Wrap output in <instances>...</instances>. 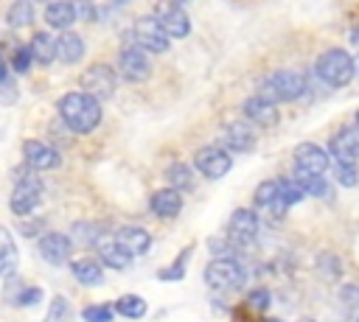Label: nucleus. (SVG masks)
Here are the masks:
<instances>
[{
    "label": "nucleus",
    "mask_w": 359,
    "mask_h": 322,
    "mask_svg": "<svg viewBox=\"0 0 359 322\" xmlns=\"http://www.w3.org/2000/svg\"><path fill=\"white\" fill-rule=\"evenodd\" d=\"M351 36H353V42L359 45V28H353V34H351Z\"/></svg>",
    "instance_id": "nucleus-43"
},
{
    "label": "nucleus",
    "mask_w": 359,
    "mask_h": 322,
    "mask_svg": "<svg viewBox=\"0 0 359 322\" xmlns=\"http://www.w3.org/2000/svg\"><path fill=\"white\" fill-rule=\"evenodd\" d=\"M292 179L306 190V196H317V199H331V185L325 182V174H314V171H306V168H297L294 165V174Z\"/></svg>",
    "instance_id": "nucleus-20"
},
{
    "label": "nucleus",
    "mask_w": 359,
    "mask_h": 322,
    "mask_svg": "<svg viewBox=\"0 0 359 322\" xmlns=\"http://www.w3.org/2000/svg\"><path fill=\"white\" fill-rule=\"evenodd\" d=\"M191 252H194V246H185V249L177 255L174 266H171V269H160V272H157V277H160V280H180V277L185 274V260L191 258Z\"/></svg>",
    "instance_id": "nucleus-35"
},
{
    "label": "nucleus",
    "mask_w": 359,
    "mask_h": 322,
    "mask_svg": "<svg viewBox=\"0 0 359 322\" xmlns=\"http://www.w3.org/2000/svg\"><path fill=\"white\" fill-rule=\"evenodd\" d=\"M70 272H73V277H76L81 286L95 288V286H101V283H104V272H101V266H98L95 260H90V258L73 260V263H70Z\"/></svg>",
    "instance_id": "nucleus-25"
},
{
    "label": "nucleus",
    "mask_w": 359,
    "mask_h": 322,
    "mask_svg": "<svg viewBox=\"0 0 359 322\" xmlns=\"http://www.w3.org/2000/svg\"><path fill=\"white\" fill-rule=\"evenodd\" d=\"M101 260L112 269H126L132 263V255L118 241H107V244H101Z\"/></svg>",
    "instance_id": "nucleus-28"
},
{
    "label": "nucleus",
    "mask_w": 359,
    "mask_h": 322,
    "mask_svg": "<svg viewBox=\"0 0 359 322\" xmlns=\"http://www.w3.org/2000/svg\"><path fill=\"white\" fill-rule=\"evenodd\" d=\"M278 190H280V199L292 207V204H297V202H303L306 199V190L292 179V176H286V179H278Z\"/></svg>",
    "instance_id": "nucleus-33"
},
{
    "label": "nucleus",
    "mask_w": 359,
    "mask_h": 322,
    "mask_svg": "<svg viewBox=\"0 0 359 322\" xmlns=\"http://www.w3.org/2000/svg\"><path fill=\"white\" fill-rule=\"evenodd\" d=\"M247 302H250L252 311H266L269 308V291L266 288H252L247 294Z\"/></svg>",
    "instance_id": "nucleus-40"
},
{
    "label": "nucleus",
    "mask_w": 359,
    "mask_h": 322,
    "mask_svg": "<svg viewBox=\"0 0 359 322\" xmlns=\"http://www.w3.org/2000/svg\"><path fill=\"white\" fill-rule=\"evenodd\" d=\"M247 280V272L233 258H213L205 266V283L210 288H241Z\"/></svg>",
    "instance_id": "nucleus-5"
},
{
    "label": "nucleus",
    "mask_w": 359,
    "mask_h": 322,
    "mask_svg": "<svg viewBox=\"0 0 359 322\" xmlns=\"http://www.w3.org/2000/svg\"><path fill=\"white\" fill-rule=\"evenodd\" d=\"M261 221H258V213L255 210H247V207H238L233 216H230V235L233 241L238 244H250L258 232Z\"/></svg>",
    "instance_id": "nucleus-16"
},
{
    "label": "nucleus",
    "mask_w": 359,
    "mask_h": 322,
    "mask_svg": "<svg viewBox=\"0 0 359 322\" xmlns=\"http://www.w3.org/2000/svg\"><path fill=\"white\" fill-rule=\"evenodd\" d=\"M101 232H104L101 224H93V221H76L73 230H70V241L84 244V246H93V244H98Z\"/></svg>",
    "instance_id": "nucleus-29"
},
{
    "label": "nucleus",
    "mask_w": 359,
    "mask_h": 322,
    "mask_svg": "<svg viewBox=\"0 0 359 322\" xmlns=\"http://www.w3.org/2000/svg\"><path fill=\"white\" fill-rule=\"evenodd\" d=\"M76 6L67 3V0H50L48 8H45V22L56 31H67L73 22H76Z\"/></svg>",
    "instance_id": "nucleus-21"
},
{
    "label": "nucleus",
    "mask_w": 359,
    "mask_h": 322,
    "mask_svg": "<svg viewBox=\"0 0 359 322\" xmlns=\"http://www.w3.org/2000/svg\"><path fill=\"white\" fill-rule=\"evenodd\" d=\"M56 56L62 64H76L84 56V39L73 31H65L62 36H56Z\"/></svg>",
    "instance_id": "nucleus-22"
},
{
    "label": "nucleus",
    "mask_w": 359,
    "mask_h": 322,
    "mask_svg": "<svg viewBox=\"0 0 359 322\" xmlns=\"http://www.w3.org/2000/svg\"><path fill=\"white\" fill-rule=\"evenodd\" d=\"M39 255H42L48 263H53V266L65 263V260L73 255V241H70V235H65V232H45V235H39Z\"/></svg>",
    "instance_id": "nucleus-13"
},
{
    "label": "nucleus",
    "mask_w": 359,
    "mask_h": 322,
    "mask_svg": "<svg viewBox=\"0 0 359 322\" xmlns=\"http://www.w3.org/2000/svg\"><path fill=\"white\" fill-rule=\"evenodd\" d=\"M165 179H168V188H177V190L191 188V182H194L191 165H185V162H174V165H168V168H165Z\"/></svg>",
    "instance_id": "nucleus-30"
},
{
    "label": "nucleus",
    "mask_w": 359,
    "mask_h": 322,
    "mask_svg": "<svg viewBox=\"0 0 359 322\" xmlns=\"http://www.w3.org/2000/svg\"><path fill=\"white\" fill-rule=\"evenodd\" d=\"M334 179L345 188H356V182H359L356 162H334Z\"/></svg>",
    "instance_id": "nucleus-34"
},
{
    "label": "nucleus",
    "mask_w": 359,
    "mask_h": 322,
    "mask_svg": "<svg viewBox=\"0 0 359 322\" xmlns=\"http://www.w3.org/2000/svg\"><path fill=\"white\" fill-rule=\"evenodd\" d=\"M118 70L126 81H146L151 76V64L146 59V50L132 45V48H123L118 53Z\"/></svg>",
    "instance_id": "nucleus-10"
},
{
    "label": "nucleus",
    "mask_w": 359,
    "mask_h": 322,
    "mask_svg": "<svg viewBox=\"0 0 359 322\" xmlns=\"http://www.w3.org/2000/svg\"><path fill=\"white\" fill-rule=\"evenodd\" d=\"M28 50H31L34 62L50 64V62L56 59V39H53L50 34H45V31H36V34L31 36V42H28Z\"/></svg>",
    "instance_id": "nucleus-24"
},
{
    "label": "nucleus",
    "mask_w": 359,
    "mask_h": 322,
    "mask_svg": "<svg viewBox=\"0 0 359 322\" xmlns=\"http://www.w3.org/2000/svg\"><path fill=\"white\" fill-rule=\"evenodd\" d=\"M317 272H320L325 280H334V277L342 272V263H339V258H337V255L323 252V255H317Z\"/></svg>",
    "instance_id": "nucleus-36"
},
{
    "label": "nucleus",
    "mask_w": 359,
    "mask_h": 322,
    "mask_svg": "<svg viewBox=\"0 0 359 322\" xmlns=\"http://www.w3.org/2000/svg\"><path fill=\"white\" fill-rule=\"evenodd\" d=\"M45 3H50V0H45Z\"/></svg>",
    "instance_id": "nucleus-50"
},
{
    "label": "nucleus",
    "mask_w": 359,
    "mask_h": 322,
    "mask_svg": "<svg viewBox=\"0 0 359 322\" xmlns=\"http://www.w3.org/2000/svg\"><path fill=\"white\" fill-rule=\"evenodd\" d=\"M151 213L154 216H160V218H174V216H180V210H182V196H180V190L177 188H160V190H154L151 193Z\"/></svg>",
    "instance_id": "nucleus-17"
},
{
    "label": "nucleus",
    "mask_w": 359,
    "mask_h": 322,
    "mask_svg": "<svg viewBox=\"0 0 359 322\" xmlns=\"http://www.w3.org/2000/svg\"><path fill=\"white\" fill-rule=\"evenodd\" d=\"M317 76L331 87H345L356 76V59L342 48H331L317 56Z\"/></svg>",
    "instance_id": "nucleus-2"
},
{
    "label": "nucleus",
    "mask_w": 359,
    "mask_h": 322,
    "mask_svg": "<svg viewBox=\"0 0 359 322\" xmlns=\"http://www.w3.org/2000/svg\"><path fill=\"white\" fill-rule=\"evenodd\" d=\"M42 322H73V308H70L67 297L56 294V297L50 300V308H48V314H45Z\"/></svg>",
    "instance_id": "nucleus-31"
},
{
    "label": "nucleus",
    "mask_w": 359,
    "mask_h": 322,
    "mask_svg": "<svg viewBox=\"0 0 359 322\" xmlns=\"http://www.w3.org/2000/svg\"><path fill=\"white\" fill-rule=\"evenodd\" d=\"M22 157H25V165L34 168V171H50L59 165V151L42 140H25L22 143Z\"/></svg>",
    "instance_id": "nucleus-12"
},
{
    "label": "nucleus",
    "mask_w": 359,
    "mask_h": 322,
    "mask_svg": "<svg viewBox=\"0 0 359 322\" xmlns=\"http://www.w3.org/2000/svg\"><path fill=\"white\" fill-rule=\"evenodd\" d=\"M42 199V182L39 176L34 174V168H17L14 171V190H11V199H8V207L17 213V216H28Z\"/></svg>",
    "instance_id": "nucleus-3"
},
{
    "label": "nucleus",
    "mask_w": 359,
    "mask_h": 322,
    "mask_svg": "<svg viewBox=\"0 0 359 322\" xmlns=\"http://www.w3.org/2000/svg\"><path fill=\"white\" fill-rule=\"evenodd\" d=\"M356 67H359V62H356Z\"/></svg>",
    "instance_id": "nucleus-49"
},
{
    "label": "nucleus",
    "mask_w": 359,
    "mask_h": 322,
    "mask_svg": "<svg viewBox=\"0 0 359 322\" xmlns=\"http://www.w3.org/2000/svg\"><path fill=\"white\" fill-rule=\"evenodd\" d=\"M56 109H59V118L65 120V126L73 134H90L101 123V101H95L93 95H87L84 90L65 92L59 98Z\"/></svg>",
    "instance_id": "nucleus-1"
},
{
    "label": "nucleus",
    "mask_w": 359,
    "mask_h": 322,
    "mask_svg": "<svg viewBox=\"0 0 359 322\" xmlns=\"http://www.w3.org/2000/svg\"><path fill=\"white\" fill-rule=\"evenodd\" d=\"M112 311H118V314L126 316V319H140V316H146L149 305H146V300L137 297V294H123V297L115 300Z\"/></svg>",
    "instance_id": "nucleus-26"
},
{
    "label": "nucleus",
    "mask_w": 359,
    "mask_h": 322,
    "mask_svg": "<svg viewBox=\"0 0 359 322\" xmlns=\"http://www.w3.org/2000/svg\"><path fill=\"white\" fill-rule=\"evenodd\" d=\"M154 17H157V22L165 28V34L174 36V39H182V36L191 34V20H188V14L180 8V3H174V0H157Z\"/></svg>",
    "instance_id": "nucleus-8"
},
{
    "label": "nucleus",
    "mask_w": 359,
    "mask_h": 322,
    "mask_svg": "<svg viewBox=\"0 0 359 322\" xmlns=\"http://www.w3.org/2000/svg\"><path fill=\"white\" fill-rule=\"evenodd\" d=\"M294 165L314 171V174H325L331 168V154L325 148H320L317 143H300L294 148Z\"/></svg>",
    "instance_id": "nucleus-14"
},
{
    "label": "nucleus",
    "mask_w": 359,
    "mask_h": 322,
    "mask_svg": "<svg viewBox=\"0 0 359 322\" xmlns=\"http://www.w3.org/2000/svg\"><path fill=\"white\" fill-rule=\"evenodd\" d=\"M17 266H20V249L11 238V232L6 227H0V274L11 277V274H17Z\"/></svg>",
    "instance_id": "nucleus-23"
},
{
    "label": "nucleus",
    "mask_w": 359,
    "mask_h": 322,
    "mask_svg": "<svg viewBox=\"0 0 359 322\" xmlns=\"http://www.w3.org/2000/svg\"><path fill=\"white\" fill-rule=\"evenodd\" d=\"M174 3H185V0H174Z\"/></svg>",
    "instance_id": "nucleus-48"
},
{
    "label": "nucleus",
    "mask_w": 359,
    "mask_h": 322,
    "mask_svg": "<svg viewBox=\"0 0 359 322\" xmlns=\"http://www.w3.org/2000/svg\"><path fill=\"white\" fill-rule=\"evenodd\" d=\"M222 143L230 148V151H250L255 146V129L250 123H230L224 126L222 132Z\"/></svg>",
    "instance_id": "nucleus-19"
},
{
    "label": "nucleus",
    "mask_w": 359,
    "mask_h": 322,
    "mask_svg": "<svg viewBox=\"0 0 359 322\" xmlns=\"http://www.w3.org/2000/svg\"><path fill=\"white\" fill-rule=\"evenodd\" d=\"M356 322H359V316H356Z\"/></svg>",
    "instance_id": "nucleus-51"
},
{
    "label": "nucleus",
    "mask_w": 359,
    "mask_h": 322,
    "mask_svg": "<svg viewBox=\"0 0 359 322\" xmlns=\"http://www.w3.org/2000/svg\"><path fill=\"white\" fill-rule=\"evenodd\" d=\"M31 62H34V56H31L28 45H25V48H17V53H14V70H17V73H25V70L31 67Z\"/></svg>",
    "instance_id": "nucleus-41"
},
{
    "label": "nucleus",
    "mask_w": 359,
    "mask_h": 322,
    "mask_svg": "<svg viewBox=\"0 0 359 322\" xmlns=\"http://www.w3.org/2000/svg\"><path fill=\"white\" fill-rule=\"evenodd\" d=\"M115 241H118L132 258L146 255V252L151 249V235H149L143 227H121V230L115 232Z\"/></svg>",
    "instance_id": "nucleus-18"
},
{
    "label": "nucleus",
    "mask_w": 359,
    "mask_h": 322,
    "mask_svg": "<svg viewBox=\"0 0 359 322\" xmlns=\"http://www.w3.org/2000/svg\"><path fill=\"white\" fill-rule=\"evenodd\" d=\"M115 3H129V0H115Z\"/></svg>",
    "instance_id": "nucleus-45"
},
{
    "label": "nucleus",
    "mask_w": 359,
    "mask_h": 322,
    "mask_svg": "<svg viewBox=\"0 0 359 322\" xmlns=\"http://www.w3.org/2000/svg\"><path fill=\"white\" fill-rule=\"evenodd\" d=\"M6 22L8 28H25L34 22V3L31 0H14L6 11Z\"/></svg>",
    "instance_id": "nucleus-27"
},
{
    "label": "nucleus",
    "mask_w": 359,
    "mask_h": 322,
    "mask_svg": "<svg viewBox=\"0 0 359 322\" xmlns=\"http://www.w3.org/2000/svg\"><path fill=\"white\" fill-rule=\"evenodd\" d=\"M328 154L334 157V162H356L359 160V126L339 129L328 143Z\"/></svg>",
    "instance_id": "nucleus-11"
},
{
    "label": "nucleus",
    "mask_w": 359,
    "mask_h": 322,
    "mask_svg": "<svg viewBox=\"0 0 359 322\" xmlns=\"http://www.w3.org/2000/svg\"><path fill=\"white\" fill-rule=\"evenodd\" d=\"M39 300H42V288H39V286H22V291H20V297H17L14 305H20V308H31V305H36Z\"/></svg>",
    "instance_id": "nucleus-39"
},
{
    "label": "nucleus",
    "mask_w": 359,
    "mask_h": 322,
    "mask_svg": "<svg viewBox=\"0 0 359 322\" xmlns=\"http://www.w3.org/2000/svg\"><path fill=\"white\" fill-rule=\"evenodd\" d=\"M300 322H314V319H309V316H306V319H300Z\"/></svg>",
    "instance_id": "nucleus-44"
},
{
    "label": "nucleus",
    "mask_w": 359,
    "mask_h": 322,
    "mask_svg": "<svg viewBox=\"0 0 359 322\" xmlns=\"http://www.w3.org/2000/svg\"><path fill=\"white\" fill-rule=\"evenodd\" d=\"M115 84H118V78L109 64H90L79 78V90H84L95 101H107L115 92Z\"/></svg>",
    "instance_id": "nucleus-7"
},
{
    "label": "nucleus",
    "mask_w": 359,
    "mask_h": 322,
    "mask_svg": "<svg viewBox=\"0 0 359 322\" xmlns=\"http://www.w3.org/2000/svg\"><path fill=\"white\" fill-rule=\"evenodd\" d=\"M306 92V76L297 70H275L258 90V95L280 104V101H294Z\"/></svg>",
    "instance_id": "nucleus-4"
},
{
    "label": "nucleus",
    "mask_w": 359,
    "mask_h": 322,
    "mask_svg": "<svg viewBox=\"0 0 359 322\" xmlns=\"http://www.w3.org/2000/svg\"><path fill=\"white\" fill-rule=\"evenodd\" d=\"M356 126H359V112H356Z\"/></svg>",
    "instance_id": "nucleus-46"
},
{
    "label": "nucleus",
    "mask_w": 359,
    "mask_h": 322,
    "mask_svg": "<svg viewBox=\"0 0 359 322\" xmlns=\"http://www.w3.org/2000/svg\"><path fill=\"white\" fill-rule=\"evenodd\" d=\"M269 322H280V319H269Z\"/></svg>",
    "instance_id": "nucleus-47"
},
{
    "label": "nucleus",
    "mask_w": 359,
    "mask_h": 322,
    "mask_svg": "<svg viewBox=\"0 0 359 322\" xmlns=\"http://www.w3.org/2000/svg\"><path fill=\"white\" fill-rule=\"evenodd\" d=\"M339 302H342V308H348V311H359V286L356 283H345V286H339Z\"/></svg>",
    "instance_id": "nucleus-37"
},
{
    "label": "nucleus",
    "mask_w": 359,
    "mask_h": 322,
    "mask_svg": "<svg viewBox=\"0 0 359 322\" xmlns=\"http://www.w3.org/2000/svg\"><path fill=\"white\" fill-rule=\"evenodd\" d=\"M84 322H112V305H90L81 311Z\"/></svg>",
    "instance_id": "nucleus-38"
},
{
    "label": "nucleus",
    "mask_w": 359,
    "mask_h": 322,
    "mask_svg": "<svg viewBox=\"0 0 359 322\" xmlns=\"http://www.w3.org/2000/svg\"><path fill=\"white\" fill-rule=\"evenodd\" d=\"M252 199H255V204L258 207H272L278 199H280V190H278V179H266V182H261L258 188H255V193H252Z\"/></svg>",
    "instance_id": "nucleus-32"
},
{
    "label": "nucleus",
    "mask_w": 359,
    "mask_h": 322,
    "mask_svg": "<svg viewBox=\"0 0 359 322\" xmlns=\"http://www.w3.org/2000/svg\"><path fill=\"white\" fill-rule=\"evenodd\" d=\"M132 36H135L137 48H143V50H149V53H165V50H168V34H165V28L157 22L154 14L137 17L135 25H132Z\"/></svg>",
    "instance_id": "nucleus-6"
},
{
    "label": "nucleus",
    "mask_w": 359,
    "mask_h": 322,
    "mask_svg": "<svg viewBox=\"0 0 359 322\" xmlns=\"http://www.w3.org/2000/svg\"><path fill=\"white\" fill-rule=\"evenodd\" d=\"M194 165H196V171H199V174H205L208 179H222V176L230 171L233 157H230L224 148L205 146V148H199V151H196Z\"/></svg>",
    "instance_id": "nucleus-9"
},
{
    "label": "nucleus",
    "mask_w": 359,
    "mask_h": 322,
    "mask_svg": "<svg viewBox=\"0 0 359 322\" xmlns=\"http://www.w3.org/2000/svg\"><path fill=\"white\" fill-rule=\"evenodd\" d=\"M3 78H6V62L0 59V81H3Z\"/></svg>",
    "instance_id": "nucleus-42"
},
{
    "label": "nucleus",
    "mask_w": 359,
    "mask_h": 322,
    "mask_svg": "<svg viewBox=\"0 0 359 322\" xmlns=\"http://www.w3.org/2000/svg\"><path fill=\"white\" fill-rule=\"evenodd\" d=\"M244 115L250 123L255 126H275L278 123V106L275 101L264 98V95H252L244 101Z\"/></svg>",
    "instance_id": "nucleus-15"
}]
</instances>
